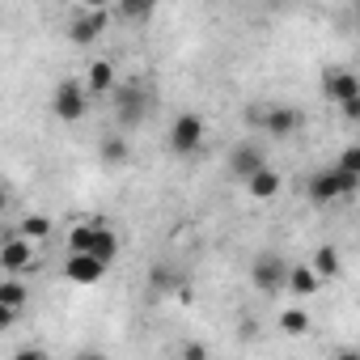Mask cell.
I'll return each mask as SVG.
<instances>
[{
	"label": "cell",
	"instance_id": "cell-1",
	"mask_svg": "<svg viewBox=\"0 0 360 360\" xmlns=\"http://www.w3.org/2000/svg\"><path fill=\"white\" fill-rule=\"evenodd\" d=\"M352 191H360V174H352V169H343L339 161H335L330 169H318V174H309V183H305V195H309L314 204H330V200H347Z\"/></svg>",
	"mask_w": 360,
	"mask_h": 360
},
{
	"label": "cell",
	"instance_id": "cell-2",
	"mask_svg": "<svg viewBox=\"0 0 360 360\" xmlns=\"http://www.w3.org/2000/svg\"><path fill=\"white\" fill-rule=\"evenodd\" d=\"M115 119H119V127L123 131H136L144 119H148V89L140 85V81H123V85H115Z\"/></svg>",
	"mask_w": 360,
	"mask_h": 360
},
{
	"label": "cell",
	"instance_id": "cell-3",
	"mask_svg": "<svg viewBox=\"0 0 360 360\" xmlns=\"http://www.w3.org/2000/svg\"><path fill=\"white\" fill-rule=\"evenodd\" d=\"M204 119L195 115V110H183L174 123H169V136H165V148L174 153V157H195L200 148H204Z\"/></svg>",
	"mask_w": 360,
	"mask_h": 360
},
{
	"label": "cell",
	"instance_id": "cell-4",
	"mask_svg": "<svg viewBox=\"0 0 360 360\" xmlns=\"http://www.w3.org/2000/svg\"><path fill=\"white\" fill-rule=\"evenodd\" d=\"M288 267H292V263H284V259L271 255V250L255 255V259H250V284H255V292H267V297L288 292Z\"/></svg>",
	"mask_w": 360,
	"mask_h": 360
},
{
	"label": "cell",
	"instance_id": "cell-5",
	"mask_svg": "<svg viewBox=\"0 0 360 360\" xmlns=\"http://www.w3.org/2000/svg\"><path fill=\"white\" fill-rule=\"evenodd\" d=\"M51 110H56L60 123H81L85 110H89V85L85 81H72V77L60 81L56 94H51Z\"/></svg>",
	"mask_w": 360,
	"mask_h": 360
},
{
	"label": "cell",
	"instance_id": "cell-6",
	"mask_svg": "<svg viewBox=\"0 0 360 360\" xmlns=\"http://www.w3.org/2000/svg\"><path fill=\"white\" fill-rule=\"evenodd\" d=\"M246 119L259 127V131H267V136H292L301 123H305V115L297 110V106H250L246 110Z\"/></svg>",
	"mask_w": 360,
	"mask_h": 360
},
{
	"label": "cell",
	"instance_id": "cell-7",
	"mask_svg": "<svg viewBox=\"0 0 360 360\" xmlns=\"http://www.w3.org/2000/svg\"><path fill=\"white\" fill-rule=\"evenodd\" d=\"M0 267H5L9 276H22V271L39 267V259H34V238H26L22 229H18V233H9V238H5V246H0Z\"/></svg>",
	"mask_w": 360,
	"mask_h": 360
},
{
	"label": "cell",
	"instance_id": "cell-8",
	"mask_svg": "<svg viewBox=\"0 0 360 360\" xmlns=\"http://www.w3.org/2000/svg\"><path fill=\"white\" fill-rule=\"evenodd\" d=\"M102 276H106V263H102L98 255H68V259H64V280L77 284V288H89V284H98Z\"/></svg>",
	"mask_w": 360,
	"mask_h": 360
},
{
	"label": "cell",
	"instance_id": "cell-9",
	"mask_svg": "<svg viewBox=\"0 0 360 360\" xmlns=\"http://www.w3.org/2000/svg\"><path fill=\"white\" fill-rule=\"evenodd\" d=\"M322 98H326V102H335V106H343V102L360 98V77H356V72H347V68H330V72L322 77Z\"/></svg>",
	"mask_w": 360,
	"mask_h": 360
},
{
	"label": "cell",
	"instance_id": "cell-10",
	"mask_svg": "<svg viewBox=\"0 0 360 360\" xmlns=\"http://www.w3.org/2000/svg\"><path fill=\"white\" fill-rule=\"evenodd\" d=\"M102 30H106V9H89L85 18L68 22V43L89 47V43H98V39H102Z\"/></svg>",
	"mask_w": 360,
	"mask_h": 360
},
{
	"label": "cell",
	"instance_id": "cell-11",
	"mask_svg": "<svg viewBox=\"0 0 360 360\" xmlns=\"http://www.w3.org/2000/svg\"><path fill=\"white\" fill-rule=\"evenodd\" d=\"M263 165H267V157H263V148H259V144H250V140H246V144H238V148L229 153V174L238 178V183H246V178H250L255 169H263Z\"/></svg>",
	"mask_w": 360,
	"mask_h": 360
},
{
	"label": "cell",
	"instance_id": "cell-12",
	"mask_svg": "<svg viewBox=\"0 0 360 360\" xmlns=\"http://www.w3.org/2000/svg\"><path fill=\"white\" fill-rule=\"evenodd\" d=\"M318 288H322V276H318L314 263H292V267H288V297L305 301V297H314Z\"/></svg>",
	"mask_w": 360,
	"mask_h": 360
},
{
	"label": "cell",
	"instance_id": "cell-13",
	"mask_svg": "<svg viewBox=\"0 0 360 360\" xmlns=\"http://www.w3.org/2000/svg\"><path fill=\"white\" fill-rule=\"evenodd\" d=\"M98 157H102V165H127L131 161V144H127V136L123 131H110V136H102L98 140Z\"/></svg>",
	"mask_w": 360,
	"mask_h": 360
},
{
	"label": "cell",
	"instance_id": "cell-14",
	"mask_svg": "<svg viewBox=\"0 0 360 360\" xmlns=\"http://www.w3.org/2000/svg\"><path fill=\"white\" fill-rule=\"evenodd\" d=\"M246 191H250V200H276V195H280V174H276L271 165L255 169V174L246 178Z\"/></svg>",
	"mask_w": 360,
	"mask_h": 360
},
{
	"label": "cell",
	"instance_id": "cell-15",
	"mask_svg": "<svg viewBox=\"0 0 360 360\" xmlns=\"http://www.w3.org/2000/svg\"><path fill=\"white\" fill-rule=\"evenodd\" d=\"M85 85H89V94H98V98H102V94H115V85H119V81H115V64H110V60H94L89 72H85Z\"/></svg>",
	"mask_w": 360,
	"mask_h": 360
},
{
	"label": "cell",
	"instance_id": "cell-16",
	"mask_svg": "<svg viewBox=\"0 0 360 360\" xmlns=\"http://www.w3.org/2000/svg\"><path fill=\"white\" fill-rule=\"evenodd\" d=\"M89 255H98V259H102L106 267H110V263L119 259V233H115V229H110L106 221H98V238H94V250H89Z\"/></svg>",
	"mask_w": 360,
	"mask_h": 360
},
{
	"label": "cell",
	"instance_id": "cell-17",
	"mask_svg": "<svg viewBox=\"0 0 360 360\" xmlns=\"http://www.w3.org/2000/svg\"><path fill=\"white\" fill-rule=\"evenodd\" d=\"M26 297H30V288H26L18 276H9V271H5V280H0V305L22 309V305H26Z\"/></svg>",
	"mask_w": 360,
	"mask_h": 360
},
{
	"label": "cell",
	"instance_id": "cell-18",
	"mask_svg": "<svg viewBox=\"0 0 360 360\" xmlns=\"http://www.w3.org/2000/svg\"><path fill=\"white\" fill-rule=\"evenodd\" d=\"M153 9H157V0H119V18H123V22H131V26L148 22V18H153Z\"/></svg>",
	"mask_w": 360,
	"mask_h": 360
},
{
	"label": "cell",
	"instance_id": "cell-19",
	"mask_svg": "<svg viewBox=\"0 0 360 360\" xmlns=\"http://www.w3.org/2000/svg\"><path fill=\"white\" fill-rule=\"evenodd\" d=\"M94 238H98V221L77 225V229L68 233V255H89V250H94Z\"/></svg>",
	"mask_w": 360,
	"mask_h": 360
},
{
	"label": "cell",
	"instance_id": "cell-20",
	"mask_svg": "<svg viewBox=\"0 0 360 360\" xmlns=\"http://www.w3.org/2000/svg\"><path fill=\"white\" fill-rule=\"evenodd\" d=\"M148 288H153V292H174V288H178V271H174L169 263H153V271H148Z\"/></svg>",
	"mask_w": 360,
	"mask_h": 360
},
{
	"label": "cell",
	"instance_id": "cell-21",
	"mask_svg": "<svg viewBox=\"0 0 360 360\" xmlns=\"http://www.w3.org/2000/svg\"><path fill=\"white\" fill-rule=\"evenodd\" d=\"M309 263L318 267V276H322V280L339 276V267H343V263H339V250H335V246H318V255H314Z\"/></svg>",
	"mask_w": 360,
	"mask_h": 360
},
{
	"label": "cell",
	"instance_id": "cell-22",
	"mask_svg": "<svg viewBox=\"0 0 360 360\" xmlns=\"http://www.w3.org/2000/svg\"><path fill=\"white\" fill-rule=\"evenodd\" d=\"M280 330L284 335H305L309 330V314L305 309H284L280 314Z\"/></svg>",
	"mask_w": 360,
	"mask_h": 360
},
{
	"label": "cell",
	"instance_id": "cell-23",
	"mask_svg": "<svg viewBox=\"0 0 360 360\" xmlns=\"http://www.w3.org/2000/svg\"><path fill=\"white\" fill-rule=\"evenodd\" d=\"M26 238H34V242H43L47 233H51V217H43V212H34V217H26L22 225H18Z\"/></svg>",
	"mask_w": 360,
	"mask_h": 360
},
{
	"label": "cell",
	"instance_id": "cell-24",
	"mask_svg": "<svg viewBox=\"0 0 360 360\" xmlns=\"http://www.w3.org/2000/svg\"><path fill=\"white\" fill-rule=\"evenodd\" d=\"M339 165L352 169V174H360V144H347V148L339 153Z\"/></svg>",
	"mask_w": 360,
	"mask_h": 360
},
{
	"label": "cell",
	"instance_id": "cell-25",
	"mask_svg": "<svg viewBox=\"0 0 360 360\" xmlns=\"http://www.w3.org/2000/svg\"><path fill=\"white\" fill-rule=\"evenodd\" d=\"M339 110H343V119H352V123H360V98H352V102H343Z\"/></svg>",
	"mask_w": 360,
	"mask_h": 360
},
{
	"label": "cell",
	"instance_id": "cell-26",
	"mask_svg": "<svg viewBox=\"0 0 360 360\" xmlns=\"http://www.w3.org/2000/svg\"><path fill=\"white\" fill-rule=\"evenodd\" d=\"M183 356H208V343H187Z\"/></svg>",
	"mask_w": 360,
	"mask_h": 360
},
{
	"label": "cell",
	"instance_id": "cell-27",
	"mask_svg": "<svg viewBox=\"0 0 360 360\" xmlns=\"http://www.w3.org/2000/svg\"><path fill=\"white\" fill-rule=\"evenodd\" d=\"M81 5H85V9H106L110 0H81Z\"/></svg>",
	"mask_w": 360,
	"mask_h": 360
},
{
	"label": "cell",
	"instance_id": "cell-28",
	"mask_svg": "<svg viewBox=\"0 0 360 360\" xmlns=\"http://www.w3.org/2000/svg\"><path fill=\"white\" fill-rule=\"evenodd\" d=\"M356 22H360V0H356Z\"/></svg>",
	"mask_w": 360,
	"mask_h": 360
}]
</instances>
